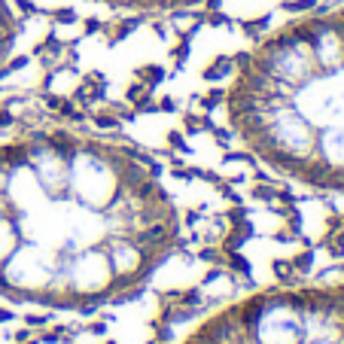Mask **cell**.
I'll return each mask as SVG.
<instances>
[{
	"mask_svg": "<svg viewBox=\"0 0 344 344\" xmlns=\"http://www.w3.org/2000/svg\"><path fill=\"white\" fill-rule=\"evenodd\" d=\"M25 37H28L25 13L18 9L16 0H0V76L16 64Z\"/></svg>",
	"mask_w": 344,
	"mask_h": 344,
	"instance_id": "4",
	"label": "cell"
},
{
	"mask_svg": "<svg viewBox=\"0 0 344 344\" xmlns=\"http://www.w3.org/2000/svg\"><path fill=\"white\" fill-rule=\"evenodd\" d=\"M186 235L180 195L150 155L70 125L0 128V299L98 311L134 299Z\"/></svg>",
	"mask_w": 344,
	"mask_h": 344,
	"instance_id": "1",
	"label": "cell"
},
{
	"mask_svg": "<svg viewBox=\"0 0 344 344\" xmlns=\"http://www.w3.org/2000/svg\"><path fill=\"white\" fill-rule=\"evenodd\" d=\"M183 344H344V283L259 290L204 317Z\"/></svg>",
	"mask_w": 344,
	"mask_h": 344,
	"instance_id": "2",
	"label": "cell"
},
{
	"mask_svg": "<svg viewBox=\"0 0 344 344\" xmlns=\"http://www.w3.org/2000/svg\"><path fill=\"white\" fill-rule=\"evenodd\" d=\"M73 3L116 16H168V13H183V9H198L210 0H73Z\"/></svg>",
	"mask_w": 344,
	"mask_h": 344,
	"instance_id": "3",
	"label": "cell"
}]
</instances>
